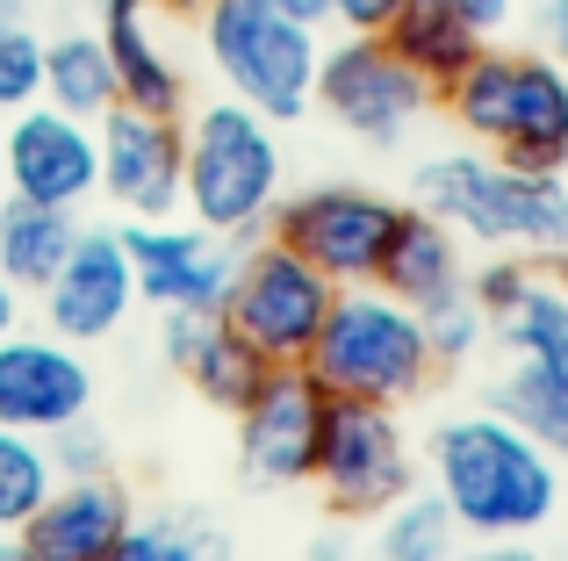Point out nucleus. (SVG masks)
I'll return each mask as SVG.
<instances>
[{"instance_id":"obj_1","label":"nucleus","mask_w":568,"mask_h":561,"mask_svg":"<svg viewBox=\"0 0 568 561\" xmlns=\"http://www.w3.org/2000/svg\"><path fill=\"white\" fill-rule=\"evenodd\" d=\"M432 490L446 497L454 526L468 540H532L561 511V461L526 439L497 410H468V418L432 425Z\"/></svg>"},{"instance_id":"obj_2","label":"nucleus","mask_w":568,"mask_h":561,"mask_svg":"<svg viewBox=\"0 0 568 561\" xmlns=\"http://www.w3.org/2000/svg\"><path fill=\"white\" fill-rule=\"evenodd\" d=\"M417 210L489 253H532L568 267V173H518L497 152H439L417 166Z\"/></svg>"},{"instance_id":"obj_3","label":"nucleus","mask_w":568,"mask_h":561,"mask_svg":"<svg viewBox=\"0 0 568 561\" xmlns=\"http://www.w3.org/2000/svg\"><path fill=\"white\" fill-rule=\"evenodd\" d=\"M281 202V123L216 94L181 115V216L216 238H260Z\"/></svg>"},{"instance_id":"obj_4","label":"nucleus","mask_w":568,"mask_h":561,"mask_svg":"<svg viewBox=\"0 0 568 561\" xmlns=\"http://www.w3.org/2000/svg\"><path fill=\"white\" fill-rule=\"evenodd\" d=\"M303 367L324 381V396H367V404H396V410L410 396H425V381L439 375L425 317L375 280L332 295V317H324Z\"/></svg>"},{"instance_id":"obj_5","label":"nucleus","mask_w":568,"mask_h":561,"mask_svg":"<svg viewBox=\"0 0 568 561\" xmlns=\"http://www.w3.org/2000/svg\"><path fill=\"white\" fill-rule=\"evenodd\" d=\"M202 58L216 72V86L245 109H260L266 123H303L310 86H317V22L266 8V0H202L194 14Z\"/></svg>"},{"instance_id":"obj_6","label":"nucleus","mask_w":568,"mask_h":561,"mask_svg":"<svg viewBox=\"0 0 568 561\" xmlns=\"http://www.w3.org/2000/svg\"><path fill=\"white\" fill-rule=\"evenodd\" d=\"M324 504L338 519H382L396 497L417 490V447L403 432L396 404L367 396H324V432H317V476Z\"/></svg>"},{"instance_id":"obj_7","label":"nucleus","mask_w":568,"mask_h":561,"mask_svg":"<svg viewBox=\"0 0 568 561\" xmlns=\"http://www.w3.org/2000/svg\"><path fill=\"white\" fill-rule=\"evenodd\" d=\"M310 109L332 115L346 137L375 144V152H396V144L439 109V94H432V86L388 51V37H346V29H338V43L317 51Z\"/></svg>"},{"instance_id":"obj_8","label":"nucleus","mask_w":568,"mask_h":561,"mask_svg":"<svg viewBox=\"0 0 568 561\" xmlns=\"http://www.w3.org/2000/svg\"><path fill=\"white\" fill-rule=\"evenodd\" d=\"M338 280H324L303 253H288L281 238H245L237 245V274L231 295H223V317L252 338L274 367H303L310 346H317L324 317H332Z\"/></svg>"},{"instance_id":"obj_9","label":"nucleus","mask_w":568,"mask_h":561,"mask_svg":"<svg viewBox=\"0 0 568 561\" xmlns=\"http://www.w3.org/2000/svg\"><path fill=\"white\" fill-rule=\"evenodd\" d=\"M403 202L382 195V187L361 181H317V187H295V195L274 202L266 216V238H281L288 253H303L310 267L338 288H361L382 267V245L396 231Z\"/></svg>"},{"instance_id":"obj_10","label":"nucleus","mask_w":568,"mask_h":561,"mask_svg":"<svg viewBox=\"0 0 568 561\" xmlns=\"http://www.w3.org/2000/svg\"><path fill=\"white\" fill-rule=\"evenodd\" d=\"M0 152H8V195L43 202V210H72L101 195V137L87 115H65L51 101H29L0 123Z\"/></svg>"},{"instance_id":"obj_11","label":"nucleus","mask_w":568,"mask_h":561,"mask_svg":"<svg viewBox=\"0 0 568 561\" xmlns=\"http://www.w3.org/2000/svg\"><path fill=\"white\" fill-rule=\"evenodd\" d=\"M123 253L138 274V303L152 309H223L237 274V238H216L187 216H123Z\"/></svg>"},{"instance_id":"obj_12","label":"nucleus","mask_w":568,"mask_h":561,"mask_svg":"<svg viewBox=\"0 0 568 561\" xmlns=\"http://www.w3.org/2000/svg\"><path fill=\"white\" fill-rule=\"evenodd\" d=\"M317 432H324V381L310 367H274L266 389L237 410V461L266 490H295L317 476Z\"/></svg>"},{"instance_id":"obj_13","label":"nucleus","mask_w":568,"mask_h":561,"mask_svg":"<svg viewBox=\"0 0 568 561\" xmlns=\"http://www.w3.org/2000/svg\"><path fill=\"white\" fill-rule=\"evenodd\" d=\"M43 324L72 346H94V338L123 332L130 303H138V274H130V253H123V231L115 224H80L72 253L58 259V274L43 280Z\"/></svg>"},{"instance_id":"obj_14","label":"nucleus","mask_w":568,"mask_h":561,"mask_svg":"<svg viewBox=\"0 0 568 561\" xmlns=\"http://www.w3.org/2000/svg\"><path fill=\"white\" fill-rule=\"evenodd\" d=\"M101 137V195L123 216H181V115H144L115 101L94 115Z\"/></svg>"},{"instance_id":"obj_15","label":"nucleus","mask_w":568,"mask_h":561,"mask_svg":"<svg viewBox=\"0 0 568 561\" xmlns=\"http://www.w3.org/2000/svg\"><path fill=\"white\" fill-rule=\"evenodd\" d=\"M87 404H94V367L80 360L72 338L22 332V324L0 338V425L43 439L58 425L87 418Z\"/></svg>"},{"instance_id":"obj_16","label":"nucleus","mask_w":568,"mask_h":561,"mask_svg":"<svg viewBox=\"0 0 568 561\" xmlns=\"http://www.w3.org/2000/svg\"><path fill=\"white\" fill-rule=\"evenodd\" d=\"M130 526H138V497H130V482L115 468H101V476H58L51 497L29 511L22 548L37 561H101Z\"/></svg>"},{"instance_id":"obj_17","label":"nucleus","mask_w":568,"mask_h":561,"mask_svg":"<svg viewBox=\"0 0 568 561\" xmlns=\"http://www.w3.org/2000/svg\"><path fill=\"white\" fill-rule=\"evenodd\" d=\"M483 152L518 173H568V65L555 51H511L504 115Z\"/></svg>"},{"instance_id":"obj_18","label":"nucleus","mask_w":568,"mask_h":561,"mask_svg":"<svg viewBox=\"0 0 568 561\" xmlns=\"http://www.w3.org/2000/svg\"><path fill=\"white\" fill-rule=\"evenodd\" d=\"M166 360L181 367L187 389L209 410H223V418H237L266 389V375H274V360L223 309H166Z\"/></svg>"},{"instance_id":"obj_19","label":"nucleus","mask_w":568,"mask_h":561,"mask_svg":"<svg viewBox=\"0 0 568 561\" xmlns=\"http://www.w3.org/2000/svg\"><path fill=\"white\" fill-rule=\"evenodd\" d=\"M101 43L115 65V101L144 115H187V58L173 43V29L159 8H101Z\"/></svg>"},{"instance_id":"obj_20","label":"nucleus","mask_w":568,"mask_h":561,"mask_svg":"<svg viewBox=\"0 0 568 561\" xmlns=\"http://www.w3.org/2000/svg\"><path fill=\"white\" fill-rule=\"evenodd\" d=\"M375 288H388L396 303H410V309L446 303V295L468 288V238H460L454 224H439L432 210L403 202L396 231H388V245H382Z\"/></svg>"},{"instance_id":"obj_21","label":"nucleus","mask_w":568,"mask_h":561,"mask_svg":"<svg viewBox=\"0 0 568 561\" xmlns=\"http://www.w3.org/2000/svg\"><path fill=\"white\" fill-rule=\"evenodd\" d=\"M489 332L504 338V353H511V360L540 367V375H555L561 389H568V267H547V259H540L532 288L518 295V303L504 309Z\"/></svg>"},{"instance_id":"obj_22","label":"nucleus","mask_w":568,"mask_h":561,"mask_svg":"<svg viewBox=\"0 0 568 561\" xmlns=\"http://www.w3.org/2000/svg\"><path fill=\"white\" fill-rule=\"evenodd\" d=\"M382 37H388V51H396L403 65L432 86V94H439V86H454L460 72H468V58L483 51V37H475V29L460 22L446 0H403V14L382 29Z\"/></svg>"},{"instance_id":"obj_23","label":"nucleus","mask_w":568,"mask_h":561,"mask_svg":"<svg viewBox=\"0 0 568 561\" xmlns=\"http://www.w3.org/2000/svg\"><path fill=\"white\" fill-rule=\"evenodd\" d=\"M80 238L72 210H43V202H0V280H14L22 295H37L58 274V259Z\"/></svg>"},{"instance_id":"obj_24","label":"nucleus","mask_w":568,"mask_h":561,"mask_svg":"<svg viewBox=\"0 0 568 561\" xmlns=\"http://www.w3.org/2000/svg\"><path fill=\"white\" fill-rule=\"evenodd\" d=\"M43 101L65 115H87V123L115 109V65H109L101 29H58V37H43Z\"/></svg>"},{"instance_id":"obj_25","label":"nucleus","mask_w":568,"mask_h":561,"mask_svg":"<svg viewBox=\"0 0 568 561\" xmlns=\"http://www.w3.org/2000/svg\"><path fill=\"white\" fill-rule=\"evenodd\" d=\"M489 410H497V418H511L526 439H540L555 461H568V389H561L555 375L511 360L497 381H489Z\"/></svg>"},{"instance_id":"obj_26","label":"nucleus","mask_w":568,"mask_h":561,"mask_svg":"<svg viewBox=\"0 0 568 561\" xmlns=\"http://www.w3.org/2000/svg\"><path fill=\"white\" fill-rule=\"evenodd\" d=\"M454 554H460V526L439 490H410L382 511L375 561H454Z\"/></svg>"},{"instance_id":"obj_27","label":"nucleus","mask_w":568,"mask_h":561,"mask_svg":"<svg viewBox=\"0 0 568 561\" xmlns=\"http://www.w3.org/2000/svg\"><path fill=\"white\" fill-rule=\"evenodd\" d=\"M58 468H51V447H43L37 432H14V425H0V533H22L29 511L51 497Z\"/></svg>"},{"instance_id":"obj_28","label":"nucleus","mask_w":568,"mask_h":561,"mask_svg":"<svg viewBox=\"0 0 568 561\" xmlns=\"http://www.w3.org/2000/svg\"><path fill=\"white\" fill-rule=\"evenodd\" d=\"M101 561H223V540L194 519H138Z\"/></svg>"},{"instance_id":"obj_29","label":"nucleus","mask_w":568,"mask_h":561,"mask_svg":"<svg viewBox=\"0 0 568 561\" xmlns=\"http://www.w3.org/2000/svg\"><path fill=\"white\" fill-rule=\"evenodd\" d=\"M43 101V37L29 14H0V115Z\"/></svg>"},{"instance_id":"obj_30","label":"nucleus","mask_w":568,"mask_h":561,"mask_svg":"<svg viewBox=\"0 0 568 561\" xmlns=\"http://www.w3.org/2000/svg\"><path fill=\"white\" fill-rule=\"evenodd\" d=\"M417 317H425V338H432V360H439V367H460L489 338V317L475 309L468 288L446 295V303H432V309H417Z\"/></svg>"},{"instance_id":"obj_31","label":"nucleus","mask_w":568,"mask_h":561,"mask_svg":"<svg viewBox=\"0 0 568 561\" xmlns=\"http://www.w3.org/2000/svg\"><path fill=\"white\" fill-rule=\"evenodd\" d=\"M532 274H540V259H532V253H497V259H483V267H468V295H475V309L497 324L504 309H511L518 295L532 288Z\"/></svg>"},{"instance_id":"obj_32","label":"nucleus","mask_w":568,"mask_h":561,"mask_svg":"<svg viewBox=\"0 0 568 561\" xmlns=\"http://www.w3.org/2000/svg\"><path fill=\"white\" fill-rule=\"evenodd\" d=\"M43 447H51V468H58V476H101V468H109V432H101V425H87V418L43 432Z\"/></svg>"},{"instance_id":"obj_33","label":"nucleus","mask_w":568,"mask_h":561,"mask_svg":"<svg viewBox=\"0 0 568 561\" xmlns=\"http://www.w3.org/2000/svg\"><path fill=\"white\" fill-rule=\"evenodd\" d=\"M403 14V0H324V22H338L346 37H382Z\"/></svg>"},{"instance_id":"obj_34","label":"nucleus","mask_w":568,"mask_h":561,"mask_svg":"<svg viewBox=\"0 0 568 561\" xmlns=\"http://www.w3.org/2000/svg\"><path fill=\"white\" fill-rule=\"evenodd\" d=\"M446 8H454L483 43H489V37H504V29L518 22V0H446Z\"/></svg>"},{"instance_id":"obj_35","label":"nucleus","mask_w":568,"mask_h":561,"mask_svg":"<svg viewBox=\"0 0 568 561\" xmlns=\"http://www.w3.org/2000/svg\"><path fill=\"white\" fill-rule=\"evenodd\" d=\"M540 51H555L568 65V0H540Z\"/></svg>"},{"instance_id":"obj_36","label":"nucleus","mask_w":568,"mask_h":561,"mask_svg":"<svg viewBox=\"0 0 568 561\" xmlns=\"http://www.w3.org/2000/svg\"><path fill=\"white\" fill-rule=\"evenodd\" d=\"M454 561H540V548H526V540H483V548H468Z\"/></svg>"},{"instance_id":"obj_37","label":"nucleus","mask_w":568,"mask_h":561,"mask_svg":"<svg viewBox=\"0 0 568 561\" xmlns=\"http://www.w3.org/2000/svg\"><path fill=\"white\" fill-rule=\"evenodd\" d=\"M14 324H22V288H14V280H0V338H8Z\"/></svg>"},{"instance_id":"obj_38","label":"nucleus","mask_w":568,"mask_h":561,"mask_svg":"<svg viewBox=\"0 0 568 561\" xmlns=\"http://www.w3.org/2000/svg\"><path fill=\"white\" fill-rule=\"evenodd\" d=\"M266 8H281V14H295V22H317L324 29V0H266Z\"/></svg>"},{"instance_id":"obj_39","label":"nucleus","mask_w":568,"mask_h":561,"mask_svg":"<svg viewBox=\"0 0 568 561\" xmlns=\"http://www.w3.org/2000/svg\"><path fill=\"white\" fill-rule=\"evenodd\" d=\"M310 561H353V548L338 533H324V540H310Z\"/></svg>"},{"instance_id":"obj_40","label":"nucleus","mask_w":568,"mask_h":561,"mask_svg":"<svg viewBox=\"0 0 568 561\" xmlns=\"http://www.w3.org/2000/svg\"><path fill=\"white\" fill-rule=\"evenodd\" d=\"M0 561H37V554L22 548V533H0Z\"/></svg>"},{"instance_id":"obj_41","label":"nucleus","mask_w":568,"mask_h":561,"mask_svg":"<svg viewBox=\"0 0 568 561\" xmlns=\"http://www.w3.org/2000/svg\"><path fill=\"white\" fill-rule=\"evenodd\" d=\"M94 8H152V0H94Z\"/></svg>"},{"instance_id":"obj_42","label":"nucleus","mask_w":568,"mask_h":561,"mask_svg":"<svg viewBox=\"0 0 568 561\" xmlns=\"http://www.w3.org/2000/svg\"><path fill=\"white\" fill-rule=\"evenodd\" d=\"M0 14H29V0H0Z\"/></svg>"},{"instance_id":"obj_43","label":"nucleus","mask_w":568,"mask_h":561,"mask_svg":"<svg viewBox=\"0 0 568 561\" xmlns=\"http://www.w3.org/2000/svg\"><path fill=\"white\" fill-rule=\"evenodd\" d=\"M0 202H8V152H0Z\"/></svg>"},{"instance_id":"obj_44","label":"nucleus","mask_w":568,"mask_h":561,"mask_svg":"<svg viewBox=\"0 0 568 561\" xmlns=\"http://www.w3.org/2000/svg\"><path fill=\"white\" fill-rule=\"evenodd\" d=\"M29 8H65V0H29Z\"/></svg>"},{"instance_id":"obj_45","label":"nucleus","mask_w":568,"mask_h":561,"mask_svg":"<svg viewBox=\"0 0 568 561\" xmlns=\"http://www.w3.org/2000/svg\"><path fill=\"white\" fill-rule=\"evenodd\" d=\"M561 497H568V490H561Z\"/></svg>"}]
</instances>
